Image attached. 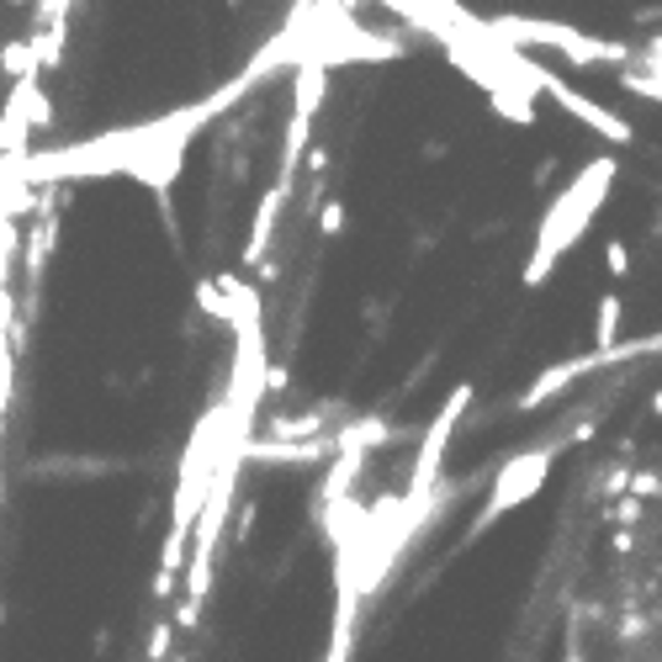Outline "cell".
Masks as SVG:
<instances>
[{
	"instance_id": "ba28073f",
	"label": "cell",
	"mask_w": 662,
	"mask_h": 662,
	"mask_svg": "<svg viewBox=\"0 0 662 662\" xmlns=\"http://www.w3.org/2000/svg\"><path fill=\"white\" fill-rule=\"evenodd\" d=\"M440 5H461V0H440Z\"/></svg>"
},
{
	"instance_id": "6da1fadb",
	"label": "cell",
	"mask_w": 662,
	"mask_h": 662,
	"mask_svg": "<svg viewBox=\"0 0 662 662\" xmlns=\"http://www.w3.org/2000/svg\"><path fill=\"white\" fill-rule=\"evenodd\" d=\"M615 175H621V160H615V154H594V160L557 191V202L546 208V217H540V228H536L530 260H525V287H540V282L557 271V260L588 234V223H594V217L604 212V202H610Z\"/></svg>"
},
{
	"instance_id": "5b68a950",
	"label": "cell",
	"mask_w": 662,
	"mask_h": 662,
	"mask_svg": "<svg viewBox=\"0 0 662 662\" xmlns=\"http://www.w3.org/2000/svg\"><path fill=\"white\" fill-rule=\"evenodd\" d=\"M70 5H75V0H33L38 27H48V22H70Z\"/></svg>"
},
{
	"instance_id": "52a82bcc",
	"label": "cell",
	"mask_w": 662,
	"mask_h": 662,
	"mask_svg": "<svg viewBox=\"0 0 662 662\" xmlns=\"http://www.w3.org/2000/svg\"><path fill=\"white\" fill-rule=\"evenodd\" d=\"M339 228H345V208L329 202V208H324V234H339Z\"/></svg>"
},
{
	"instance_id": "277c9868",
	"label": "cell",
	"mask_w": 662,
	"mask_h": 662,
	"mask_svg": "<svg viewBox=\"0 0 662 662\" xmlns=\"http://www.w3.org/2000/svg\"><path fill=\"white\" fill-rule=\"evenodd\" d=\"M621 324H625V297L621 291H604L599 297V313H594V345L599 350H615L621 345Z\"/></svg>"
},
{
	"instance_id": "8992f818",
	"label": "cell",
	"mask_w": 662,
	"mask_h": 662,
	"mask_svg": "<svg viewBox=\"0 0 662 662\" xmlns=\"http://www.w3.org/2000/svg\"><path fill=\"white\" fill-rule=\"evenodd\" d=\"M604 265H610V276H625V271H630V249H625V239H610Z\"/></svg>"
},
{
	"instance_id": "3957f363",
	"label": "cell",
	"mask_w": 662,
	"mask_h": 662,
	"mask_svg": "<svg viewBox=\"0 0 662 662\" xmlns=\"http://www.w3.org/2000/svg\"><path fill=\"white\" fill-rule=\"evenodd\" d=\"M540 96H551V101H557V107H562L567 117H578L583 127H594V133L604 138V143H636V127L625 123V117H615V112H610L604 101H594V96L573 90V85L562 80V75H551V70L540 75Z\"/></svg>"
},
{
	"instance_id": "7a4b0ae2",
	"label": "cell",
	"mask_w": 662,
	"mask_h": 662,
	"mask_svg": "<svg viewBox=\"0 0 662 662\" xmlns=\"http://www.w3.org/2000/svg\"><path fill=\"white\" fill-rule=\"evenodd\" d=\"M488 27H494L503 42H514V48H551V53H562L567 64H578V70H594V64H625V59H630L625 42H610V38H599V33H583V27H573V22H551V16H520V11H503V16H488Z\"/></svg>"
}]
</instances>
